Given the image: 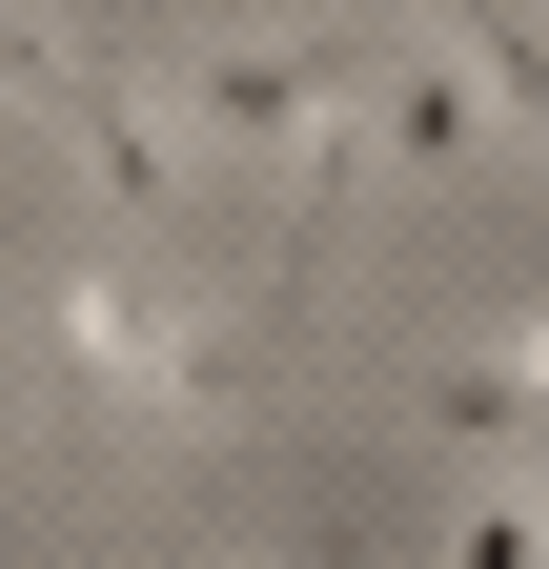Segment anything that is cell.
Listing matches in <instances>:
<instances>
[{"mask_svg": "<svg viewBox=\"0 0 549 569\" xmlns=\"http://www.w3.org/2000/svg\"><path fill=\"white\" fill-rule=\"evenodd\" d=\"M428 21L468 41V82H489V122H549V21H529V0H428Z\"/></svg>", "mask_w": 549, "mask_h": 569, "instance_id": "277c9868", "label": "cell"}, {"mask_svg": "<svg viewBox=\"0 0 549 569\" xmlns=\"http://www.w3.org/2000/svg\"><path fill=\"white\" fill-rule=\"evenodd\" d=\"M367 82V163H468V142H489V82H468V41L428 21L407 61H347Z\"/></svg>", "mask_w": 549, "mask_h": 569, "instance_id": "3957f363", "label": "cell"}, {"mask_svg": "<svg viewBox=\"0 0 549 569\" xmlns=\"http://www.w3.org/2000/svg\"><path fill=\"white\" fill-rule=\"evenodd\" d=\"M326 102H347V41H203V61H183V122L244 142V163H264V142H306Z\"/></svg>", "mask_w": 549, "mask_h": 569, "instance_id": "7a4b0ae2", "label": "cell"}, {"mask_svg": "<svg viewBox=\"0 0 549 569\" xmlns=\"http://www.w3.org/2000/svg\"><path fill=\"white\" fill-rule=\"evenodd\" d=\"M0 82H21V102H41V122L102 163V203H122V224H183V163H163V122H143V82H122L102 41H61V21H0Z\"/></svg>", "mask_w": 549, "mask_h": 569, "instance_id": "6da1fadb", "label": "cell"}]
</instances>
